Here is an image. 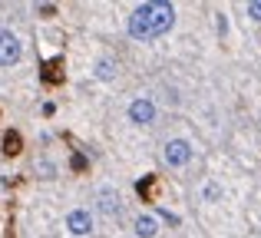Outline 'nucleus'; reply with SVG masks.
I'll return each instance as SVG.
<instances>
[{"label":"nucleus","instance_id":"1","mask_svg":"<svg viewBox=\"0 0 261 238\" xmlns=\"http://www.w3.org/2000/svg\"><path fill=\"white\" fill-rule=\"evenodd\" d=\"M175 23V7L166 0H149L139 4L129 17V37L133 40H155L162 33H169Z\"/></svg>","mask_w":261,"mask_h":238},{"label":"nucleus","instance_id":"2","mask_svg":"<svg viewBox=\"0 0 261 238\" xmlns=\"http://www.w3.org/2000/svg\"><path fill=\"white\" fill-rule=\"evenodd\" d=\"M162 155H166V162L172 169H182V166H189V162H192V146L185 139H169L166 149H162Z\"/></svg>","mask_w":261,"mask_h":238},{"label":"nucleus","instance_id":"3","mask_svg":"<svg viewBox=\"0 0 261 238\" xmlns=\"http://www.w3.org/2000/svg\"><path fill=\"white\" fill-rule=\"evenodd\" d=\"M20 53H23L20 40L10 30H0V66H13L20 60Z\"/></svg>","mask_w":261,"mask_h":238},{"label":"nucleus","instance_id":"4","mask_svg":"<svg viewBox=\"0 0 261 238\" xmlns=\"http://www.w3.org/2000/svg\"><path fill=\"white\" fill-rule=\"evenodd\" d=\"M129 119H133L136 126H149V122L155 119V106H152V99H146V96L133 99V106H129Z\"/></svg>","mask_w":261,"mask_h":238},{"label":"nucleus","instance_id":"5","mask_svg":"<svg viewBox=\"0 0 261 238\" xmlns=\"http://www.w3.org/2000/svg\"><path fill=\"white\" fill-rule=\"evenodd\" d=\"M99 212L109 215V219H119V215H122V199H119L116 189H109V186L99 189Z\"/></svg>","mask_w":261,"mask_h":238},{"label":"nucleus","instance_id":"6","mask_svg":"<svg viewBox=\"0 0 261 238\" xmlns=\"http://www.w3.org/2000/svg\"><path fill=\"white\" fill-rule=\"evenodd\" d=\"M66 228H70L73 235H89L93 232V215H89L86 208H73V212L66 215Z\"/></svg>","mask_w":261,"mask_h":238},{"label":"nucleus","instance_id":"7","mask_svg":"<svg viewBox=\"0 0 261 238\" xmlns=\"http://www.w3.org/2000/svg\"><path fill=\"white\" fill-rule=\"evenodd\" d=\"M155 232H159V222H155L152 215H139V219H136V235L139 238H152Z\"/></svg>","mask_w":261,"mask_h":238},{"label":"nucleus","instance_id":"8","mask_svg":"<svg viewBox=\"0 0 261 238\" xmlns=\"http://www.w3.org/2000/svg\"><path fill=\"white\" fill-rule=\"evenodd\" d=\"M43 80L46 83H60V80H63V63H60V60H50V63L43 66Z\"/></svg>","mask_w":261,"mask_h":238},{"label":"nucleus","instance_id":"9","mask_svg":"<svg viewBox=\"0 0 261 238\" xmlns=\"http://www.w3.org/2000/svg\"><path fill=\"white\" fill-rule=\"evenodd\" d=\"M20 149H23V139H20V133H7V136H4V152H7V155H17Z\"/></svg>","mask_w":261,"mask_h":238},{"label":"nucleus","instance_id":"10","mask_svg":"<svg viewBox=\"0 0 261 238\" xmlns=\"http://www.w3.org/2000/svg\"><path fill=\"white\" fill-rule=\"evenodd\" d=\"M96 76L99 80H113L116 76V63L113 60H99V63H96Z\"/></svg>","mask_w":261,"mask_h":238},{"label":"nucleus","instance_id":"11","mask_svg":"<svg viewBox=\"0 0 261 238\" xmlns=\"http://www.w3.org/2000/svg\"><path fill=\"white\" fill-rule=\"evenodd\" d=\"M139 192L146 195L149 202H152V195H155V175H149V179H142V182H139Z\"/></svg>","mask_w":261,"mask_h":238},{"label":"nucleus","instance_id":"12","mask_svg":"<svg viewBox=\"0 0 261 238\" xmlns=\"http://www.w3.org/2000/svg\"><path fill=\"white\" fill-rule=\"evenodd\" d=\"M248 17L261 23V0H251V4H248Z\"/></svg>","mask_w":261,"mask_h":238}]
</instances>
